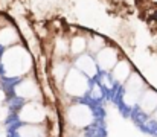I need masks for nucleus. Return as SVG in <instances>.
<instances>
[{
	"label": "nucleus",
	"instance_id": "1",
	"mask_svg": "<svg viewBox=\"0 0 157 137\" xmlns=\"http://www.w3.org/2000/svg\"><path fill=\"white\" fill-rule=\"evenodd\" d=\"M34 66L29 50L21 44L8 47L2 55V67L8 78H18L28 75Z\"/></svg>",
	"mask_w": 157,
	"mask_h": 137
},
{
	"label": "nucleus",
	"instance_id": "2",
	"mask_svg": "<svg viewBox=\"0 0 157 137\" xmlns=\"http://www.w3.org/2000/svg\"><path fill=\"white\" fill-rule=\"evenodd\" d=\"M66 120L75 130H79V131L81 130H86V128L92 127L93 122H95L93 108L90 105L81 104V102L72 104L66 110Z\"/></svg>",
	"mask_w": 157,
	"mask_h": 137
},
{
	"label": "nucleus",
	"instance_id": "3",
	"mask_svg": "<svg viewBox=\"0 0 157 137\" xmlns=\"http://www.w3.org/2000/svg\"><path fill=\"white\" fill-rule=\"evenodd\" d=\"M63 89L70 97H81L89 91V79L75 67L69 69L63 79Z\"/></svg>",
	"mask_w": 157,
	"mask_h": 137
},
{
	"label": "nucleus",
	"instance_id": "4",
	"mask_svg": "<svg viewBox=\"0 0 157 137\" xmlns=\"http://www.w3.org/2000/svg\"><path fill=\"white\" fill-rule=\"evenodd\" d=\"M17 117L21 124L26 125H43L46 120V107L40 101H29L21 105Z\"/></svg>",
	"mask_w": 157,
	"mask_h": 137
},
{
	"label": "nucleus",
	"instance_id": "5",
	"mask_svg": "<svg viewBox=\"0 0 157 137\" xmlns=\"http://www.w3.org/2000/svg\"><path fill=\"white\" fill-rule=\"evenodd\" d=\"M125 82L127 84H125V90H124V96H122L124 104L128 107H134V105H137L142 93L145 91V84L139 73H131Z\"/></svg>",
	"mask_w": 157,
	"mask_h": 137
},
{
	"label": "nucleus",
	"instance_id": "6",
	"mask_svg": "<svg viewBox=\"0 0 157 137\" xmlns=\"http://www.w3.org/2000/svg\"><path fill=\"white\" fill-rule=\"evenodd\" d=\"M14 93L17 97L25 99V101H38L41 97L40 94V86L34 78H25L18 81L14 87Z\"/></svg>",
	"mask_w": 157,
	"mask_h": 137
},
{
	"label": "nucleus",
	"instance_id": "7",
	"mask_svg": "<svg viewBox=\"0 0 157 137\" xmlns=\"http://www.w3.org/2000/svg\"><path fill=\"white\" fill-rule=\"evenodd\" d=\"M119 61V56H117V50L111 46H104L98 53H96V66H99L104 72H110L114 64Z\"/></svg>",
	"mask_w": 157,
	"mask_h": 137
},
{
	"label": "nucleus",
	"instance_id": "8",
	"mask_svg": "<svg viewBox=\"0 0 157 137\" xmlns=\"http://www.w3.org/2000/svg\"><path fill=\"white\" fill-rule=\"evenodd\" d=\"M20 40H21V35L17 31V28L6 20L0 26V46H3V47H12V46L20 44Z\"/></svg>",
	"mask_w": 157,
	"mask_h": 137
},
{
	"label": "nucleus",
	"instance_id": "9",
	"mask_svg": "<svg viewBox=\"0 0 157 137\" xmlns=\"http://www.w3.org/2000/svg\"><path fill=\"white\" fill-rule=\"evenodd\" d=\"M75 69L79 70L87 78H93L98 73V66H96L95 59L90 55H86V53L76 56V59H75Z\"/></svg>",
	"mask_w": 157,
	"mask_h": 137
},
{
	"label": "nucleus",
	"instance_id": "10",
	"mask_svg": "<svg viewBox=\"0 0 157 137\" xmlns=\"http://www.w3.org/2000/svg\"><path fill=\"white\" fill-rule=\"evenodd\" d=\"M137 105H139V108H140L142 113H145V114H153L157 108V91L151 90V89L145 90L142 93V96H140Z\"/></svg>",
	"mask_w": 157,
	"mask_h": 137
},
{
	"label": "nucleus",
	"instance_id": "11",
	"mask_svg": "<svg viewBox=\"0 0 157 137\" xmlns=\"http://www.w3.org/2000/svg\"><path fill=\"white\" fill-rule=\"evenodd\" d=\"M131 75V64L125 59H121L114 64V67L111 69V76L114 79V82L124 84Z\"/></svg>",
	"mask_w": 157,
	"mask_h": 137
},
{
	"label": "nucleus",
	"instance_id": "12",
	"mask_svg": "<svg viewBox=\"0 0 157 137\" xmlns=\"http://www.w3.org/2000/svg\"><path fill=\"white\" fill-rule=\"evenodd\" d=\"M17 137H46V128L43 125H20L17 128Z\"/></svg>",
	"mask_w": 157,
	"mask_h": 137
},
{
	"label": "nucleus",
	"instance_id": "13",
	"mask_svg": "<svg viewBox=\"0 0 157 137\" xmlns=\"http://www.w3.org/2000/svg\"><path fill=\"white\" fill-rule=\"evenodd\" d=\"M87 50V40L82 35H75L70 41H69V52L72 55H82Z\"/></svg>",
	"mask_w": 157,
	"mask_h": 137
},
{
	"label": "nucleus",
	"instance_id": "14",
	"mask_svg": "<svg viewBox=\"0 0 157 137\" xmlns=\"http://www.w3.org/2000/svg\"><path fill=\"white\" fill-rule=\"evenodd\" d=\"M69 69H70V67H69V63H67L66 59H56L55 64H53V67H52L53 79H55L56 82H63L66 73L69 72Z\"/></svg>",
	"mask_w": 157,
	"mask_h": 137
},
{
	"label": "nucleus",
	"instance_id": "15",
	"mask_svg": "<svg viewBox=\"0 0 157 137\" xmlns=\"http://www.w3.org/2000/svg\"><path fill=\"white\" fill-rule=\"evenodd\" d=\"M104 46H105L104 40H102L101 37H98V35H93L92 40L87 41V49H90V52H95V53H98Z\"/></svg>",
	"mask_w": 157,
	"mask_h": 137
},
{
	"label": "nucleus",
	"instance_id": "16",
	"mask_svg": "<svg viewBox=\"0 0 157 137\" xmlns=\"http://www.w3.org/2000/svg\"><path fill=\"white\" fill-rule=\"evenodd\" d=\"M153 119H154V122L157 124V108H156V111L153 113Z\"/></svg>",
	"mask_w": 157,
	"mask_h": 137
},
{
	"label": "nucleus",
	"instance_id": "17",
	"mask_svg": "<svg viewBox=\"0 0 157 137\" xmlns=\"http://www.w3.org/2000/svg\"><path fill=\"white\" fill-rule=\"evenodd\" d=\"M153 2H154V3H157V0H153Z\"/></svg>",
	"mask_w": 157,
	"mask_h": 137
}]
</instances>
